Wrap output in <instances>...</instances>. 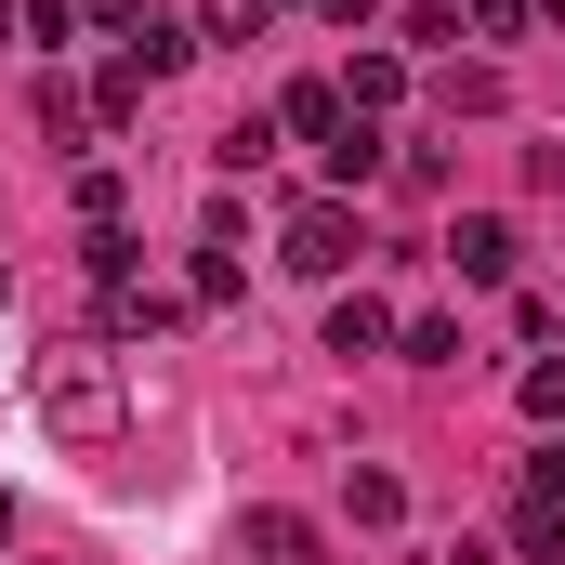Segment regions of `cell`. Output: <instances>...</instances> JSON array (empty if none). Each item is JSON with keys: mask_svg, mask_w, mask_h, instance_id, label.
I'll return each instance as SVG.
<instances>
[{"mask_svg": "<svg viewBox=\"0 0 565 565\" xmlns=\"http://www.w3.org/2000/svg\"><path fill=\"white\" fill-rule=\"evenodd\" d=\"M26 408H40V434H66V447H119V369L106 355H40V382H26Z\"/></svg>", "mask_w": 565, "mask_h": 565, "instance_id": "1", "label": "cell"}, {"mask_svg": "<svg viewBox=\"0 0 565 565\" xmlns=\"http://www.w3.org/2000/svg\"><path fill=\"white\" fill-rule=\"evenodd\" d=\"M355 250H369L355 198H329V184H316V198H289V224H277V264H289V277H342Z\"/></svg>", "mask_w": 565, "mask_h": 565, "instance_id": "2", "label": "cell"}, {"mask_svg": "<svg viewBox=\"0 0 565 565\" xmlns=\"http://www.w3.org/2000/svg\"><path fill=\"white\" fill-rule=\"evenodd\" d=\"M513 250H526V237H513L500 211H460V224H447V264H460L473 289H513Z\"/></svg>", "mask_w": 565, "mask_h": 565, "instance_id": "3", "label": "cell"}, {"mask_svg": "<svg viewBox=\"0 0 565 565\" xmlns=\"http://www.w3.org/2000/svg\"><path fill=\"white\" fill-rule=\"evenodd\" d=\"M250 565H329V526L289 513V500H264V513H250Z\"/></svg>", "mask_w": 565, "mask_h": 565, "instance_id": "4", "label": "cell"}, {"mask_svg": "<svg viewBox=\"0 0 565 565\" xmlns=\"http://www.w3.org/2000/svg\"><path fill=\"white\" fill-rule=\"evenodd\" d=\"M395 329H408V316H395L382 289H342V302H329V355H395Z\"/></svg>", "mask_w": 565, "mask_h": 565, "instance_id": "5", "label": "cell"}, {"mask_svg": "<svg viewBox=\"0 0 565 565\" xmlns=\"http://www.w3.org/2000/svg\"><path fill=\"white\" fill-rule=\"evenodd\" d=\"M342 119H355V106H342V79H289V93H277V132H302L316 158L342 145Z\"/></svg>", "mask_w": 565, "mask_h": 565, "instance_id": "6", "label": "cell"}, {"mask_svg": "<svg viewBox=\"0 0 565 565\" xmlns=\"http://www.w3.org/2000/svg\"><path fill=\"white\" fill-rule=\"evenodd\" d=\"M342 106H355V119H395V106H408V53H382V40H369V53L342 66Z\"/></svg>", "mask_w": 565, "mask_h": 565, "instance_id": "7", "label": "cell"}, {"mask_svg": "<svg viewBox=\"0 0 565 565\" xmlns=\"http://www.w3.org/2000/svg\"><path fill=\"white\" fill-rule=\"evenodd\" d=\"M395 171V132L382 119H342V145H329V198H355V184H382Z\"/></svg>", "mask_w": 565, "mask_h": 565, "instance_id": "8", "label": "cell"}, {"mask_svg": "<svg viewBox=\"0 0 565 565\" xmlns=\"http://www.w3.org/2000/svg\"><path fill=\"white\" fill-rule=\"evenodd\" d=\"M26 119H40V145H79V132H106V119H93V93H79V79H53V66H40Z\"/></svg>", "mask_w": 565, "mask_h": 565, "instance_id": "9", "label": "cell"}, {"mask_svg": "<svg viewBox=\"0 0 565 565\" xmlns=\"http://www.w3.org/2000/svg\"><path fill=\"white\" fill-rule=\"evenodd\" d=\"M132 66H145V79H184V66H198V26H158V13H145V26H132Z\"/></svg>", "mask_w": 565, "mask_h": 565, "instance_id": "10", "label": "cell"}, {"mask_svg": "<svg viewBox=\"0 0 565 565\" xmlns=\"http://www.w3.org/2000/svg\"><path fill=\"white\" fill-rule=\"evenodd\" d=\"M434 106H447V119H500V66H447Z\"/></svg>", "mask_w": 565, "mask_h": 565, "instance_id": "11", "label": "cell"}, {"mask_svg": "<svg viewBox=\"0 0 565 565\" xmlns=\"http://www.w3.org/2000/svg\"><path fill=\"white\" fill-rule=\"evenodd\" d=\"M264 13H277V0H198L184 26H198V53H211V40H264Z\"/></svg>", "mask_w": 565, "mask_h": 565, "instance_id": "12", "label": "cell"}, {"mask_svg": "<svg viewBox=\"0 0 565 565\" xmlns=\"http://www.w3.org/2000/svg\"><path fill=\"white\" fill-rule=\"evenodd\" d=\"M145 93H158V79H145L132 53H119V66H106V79H93V119H106V132H119V119H145Z\"/></svg>", "mask_w": 565, "mask_h": 565, "instance_id": "13", "label": "cell"}, {"mask_svg": "<svg viewBox=\"0 0 565 565\" xmlns=\"http://www.w3.org/2000/svg\"><path fill=\"white\" fill-rule=\"evenodd\" d=\"M211 158H224V171H264V158H277V119H264V106H250V119H224Z\"/></svg>", "mask_w": 565, "mask_h": 565, "instance_id": "14", "label": "cell"}, {"mask_svg": "<svg viewBox=\"0 0 565 565\" xmlns=\"http://www.w3.org/2000/svg\"><path fill=\"white\" fill-rule=\"evenodd\" d=\"M395 355H408V369H460V329H447V316H408Z\"/></svg>", "mask_w": 565, "mask_h": 565, "instance_id": "15", "label": "cell"}, {"mask_svg": "<svg viewBox=\"0 0 565 565\" xmlns=\"http://www.w3.org/2000/svg\"><path fill=\"white\" fill-rule=\"evenodd\" d=\"M526 513H540V526H565V434L526 460Z\"/></svg>", "mask_w": 565, "mask_h": 565, "instance_id": "16", "label": "cell"}, {"mask_svg": "<svg viewBox=\"0 0 565 565\" xmlns=\"http://www.w3.org/2000/svg\"><path fill=\"white\" fill-rule=\"evenodd\" d=\"M79 224H132V184H119V171H106V158H93V171H79Z\"/></svg>", "mask_w": 565, "mask_h": 565, "instance_id": "17", "label": "cell"}, {"mask_svg": "<svg viewBox=\"0 0 565 565\" xmlns=\"http://www.w3.org/2000/svg\"><path fill=\"white\" fill-rule=\"evenodd\" d=\"M513 395H526V422H540V434H565V369H553V355H540V369H526Z\"/></svg>", "mask_w": 565, "mask_h": 565, "instance_id": "18", "label": "cell"}, {"mask_svg": "<svg viewBox=\"0 0 565 565\" xmlns=\"http://www.w3.org/2000/svg\"><path fill=\"white\" fill-rule=\"evenodd\" d=\"M395 513H408V487H395V473L369 460V473H355V526H395Z\"/></svg>", "mask_w": 565, "mask_h": 565, "instance_id": "19", "label": "cell"}, {"mask_svg": "<svg viewBox=\"0 0 565 565\" xmlns=\"http://www.w3.org/2000/svg\"><path fill=\"white\" fill-rule=\"evenodd\" d=\"M460 13H473V40H526L540 26V0H460Z\"/></svg>", "mask_w": 565, "mask_h": 565, "instance_id": "20", "label": "cell"}, {"mask_svg": "<svg viewBox=\"0 0 565 565\" xmlns=\"http://www.w3.org/2000/svg\"><path fill=\"white\" fill-rule=\"evenodd\" d=\"M395 26H408V40H460L473 13H460V0H395Z\"/></svg>", "mask_w": 565, "mask_h": 565, "instance_id": "21", "label": "cell"}, {"mask_svg": "<svg viewBox=\"0 0 565 565\" xmlns=\"http://www.w3.org/2000/svg\"><path fill=\"white\" fill-rule=\"evenodd\" d=\"M184 302H237V250H198L184 264Z\"/></svg>", "mask_w": 565, "mask_h": 565, "instance_id": "22", "label": "cell"}, {"mask_svg": "<svg viewBox=\"0 0 565 565\" xmlns=\"http://www.w3.org/2000/svg\"><path fill=\"white\" fill-rule=\"evenodd\" d=\"M13 26H26V40H40V53H53V40H66V26H79V0H13Z\"/></svg>", "mask_w": 565, "mask_h": 565, "instance_id": "23", "label": "cell"}, {"mask_svg": "<svg viewBox=\"0 0 565 565\" xmlns=\"http://www.w3.org/2000/svg\"><path fill=\"white\" fill-rule=\"evenodd\" d=\"M526 184H540V198H565V132H553V145H526Z\"/></svg>", "mask_w": 565, "mask_h": 565, "instance_id": "24", "label": "cell"}, {"mask_svg": "<svg viewBox=\"0 0 565 565\" xmlns=\"http://www.w3.org/2000/svg\"><path fill=\"white\" fill-rule=\"evenodd\" d=\"M329 26H382V0H329Z\"/></svg>", "mask_w": 565, "mask_h": 565, "instance_id": "25", "label": "cell"}, {"mask_svg": "<svg viewBox=\"0 0 565 565\" xmlns=\"http://www.w3.org/2000/svg\"><path fill=\"white\" fill-rule=\"evenodd\" d=\"M0 540H13V487H0Z\"/></svg>", "mask_w": 565, "mask_h": 565, "instance_id": "26", "label": "cell"}, {"mask_svg": "<svg viewBox=\"0 0 565 565\" xmlns=\"http://www.w3.org/2000/svg\"><path fill=\"white\" fill-rule=\"evenodd\" d=\"M0 40H13V0H0Z\"/></svg>", "mask_w": 565, "mask_h": 565, "instance_id": "27", "label": "cell"}, {"mask_svg": "<svg viewBox=\"0 0 565 565\" xmlns=\"http://www.w3.org/2000/svg\"><path fill=\"white\" fill-rule=\"evenodd\" d=\"M0 289H13V264H0Z\"/></svg>", "mask_w": 565, "mask_h": 565, "instance_id": "28", "label": "cell"}, {"mask_svg": "<svg viewBox=\"0 0 565 565\" xmlns=\"http://www.w3.org/2000/svg\"><path fill=\"white\" fill-rule=\"evenodd\" d=\"M277 13H289V0H277Z\"/></svg>", "mask_w": 565, "mask_h": 565, "instance_id": "29", "label": "cell"}, {"mask_svg": "<svg viewBox=\"0 0 565 565\" xmlns=\"http://www.w3.org/2000/svg\"><path fill=\"white\" fill-rule=\"evenodd\" d=\"M40 565H53V553H40Z\"/></svg>", "mask_w": 565, "mask_h": 565, "instance_id": "30", "label": "cell"}, {"mask_svg": "<svg viewBox=\"0 0 565 565\" xmlns=\"http://www.w3.org/2000/svg\"><path fill=\"white\" fill-rule=\"evenodd\" d=\"M553 565H565V553H553Z\"/></svg>", "mask_w": 565, "mask_h": 565, "instance_id": "31", "label": "cell"}]
</instances>
